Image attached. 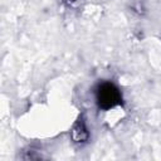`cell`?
<instances>
[{
  "label": "cell",
  "instance_id": "3957f363",
  "mask_svg": "<svg viewBox=\"0 0 161 161\" xmlns=\"http://www.w3.org/2000/svg\"><path fill=\"white\" fill-rule=\"evenodd\" d=\"M59 1L64 5H67V6H74L79 3V0H59Z\"/></svg>",
  "mask_w": 161,
  "mask_h": 161
},
{
  "label": "cell",
  "instance_id": "6da1fadb",
  "mask_svg": "<svg viewBox=\"0 0 161 161\" xmlns=\"http://www.w3.org/2000/svg\"><path fill=\"white\" fill-rule=\"evenodd\" d=\"M94 102L102 111H111L122 104V92L111 80H102L94 88Z\"/></svg>",
  "mask_w": 161,
  "mask_h": 161
},
{
  "label": "cell",
  "instance_id": "7a4b0ae2",
  "mask_svg": "<svg viewBox=\"0 0 161 161\" xmlns=\"http://www.w3.org/2000/svg\"><path fill=\"white\" fill-rule=\"evenodd\" d=\"M70 138L74 143L83 145L89 140V130L87 121L83 116H79L70 128Z\"/></svg>",
  "mask_w": 161,
  "mask_h": 161
}]
</instances>
